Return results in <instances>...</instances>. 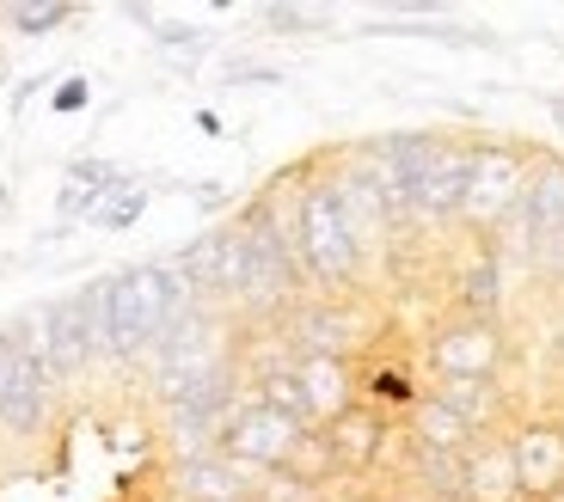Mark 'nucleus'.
<instances>
[{
  "mask_svg": "<svg viewBox=\"0 0 564 502\" xmlns=\"http://www.w3.org/2000/svg\"><path fill=\"white\" fill-rule=\"evenodd\" d=\"M528 172H534V148H522V141H473V172H466V203H460L466 233L497 239L509 209L522 203Z\"/></svg>",
  "mask_w": 564,
  "mask_h": 502,
  "instance_id": "4",
  "label": "nucleus"
},
{
  "mask_svg": "<svg viewBox=\"0 0 564 502\" xmlns=\"http://www.w3.org/2000/svg\"><path fill=\"white\" fill-rule=\"evenodd\" d=\"M546 502H564V490H558V496H546Z\"/></svg>",
  "mask_w": 564,
  "mask_h": 502,
  "instance_id": "34",
  "label": "nucleus"
},
{
  "mask_svg": "<svg viewBox=\"0 0 564 502\" xmlns=\"http://www.w3.org/2000/svg\"><path fill=\"white\" fill-rule=\"evenodd\" d=\"M68 184H86V190H117V184H129V172L111 166V160L80 154V160H68Z\"/></svg>",
  "mask_w": 564,
  "mask_h": 502,
  "instance_id": "24",
  "label": "nucleus"
},
{
  "mask_svg": "<svg viewBox=\"0 0 564 502\" xmlns=\"http://www.w3.org/2000/svg\"><path fill=\"white\" fill-rule=\"evenodd\" d=\"M375 502H417V496H405V490H387V496H375Z\"/></svg>",
  "mask_w": 564,
  "mask_h": 502,
  "instance_id": "31",
  "label": "nucleus"
},
{
  "mask_svg": "<svg viewBox=\"0 0 564 502\" xmlns=\"http://www.w3.org/2000/svg\"><path fill=\"white\" fill-rule=\"evenodd\" d=\"M301 423H289L282 411H270V405H258L252 392L240 399V411H234V423H227V435H221V454L234 466H246V472H282L289 466V454L301 447Z\"/></svg>",
  "mask_w": 564,
  "mask_h": 502,
  "instance_id": "10",
  "label": "nucleus"
},
{
  "mask_svg": "<svg viewBox=\"0 0 564 502\" xmlns=\"http://www.w3.org/2000/svg\"><path fill=\"white\" fill-rule=\"evenodd\" d=\"M191 203H197L203 215H221V209H234V190H227L221 178H203V184H191Z\"/></svg>",
  "mask_w": 564,
  "mask_h": 502,
  "instance_id": "28",
  "label": "nucleus"
},
{
  "mask_svg": "<svg viewBox=\"0 0 564 502\" xmlns=\"http://www.w3.org/2000/svg\"><path fill=\"white\" fill-rule=\"evenodd\" d=\"M7 209H13V196H7V184H0V221H7Z\"/></svg>",
  "mask_w": 564,
  "mask_h": 502,
  "instance_id": "32",
  "label": "nucleus"
},
{
  "mask_svg": "<svg viewBox=\"0 0 564 502\" xmlns=\"http://www.w3.org/2000/svg\"><path fill=\"white\" fill-rule=\"evenodd\" d=\"M0 19H7L19 37H50V31L74 25V19H80V7H68V0H50V7H7Z\"/></svg>",
  "mask_w": 564,
  "mask_h": 502,
  "instance_id": "23",
  "label": "nucleus"
},
{
  "mask_svg": "<svg viewBox=\"0 0 564 502\" xmlns=\"http://www.w3.org/2000/svg\"><path fill=\"white\" fill-rule=\"evenodd\" d=\"M43 86H50V80H43V74H31V80L13 92V111H19V105H31V92H43Z\"/></svg>",
  "mask_w": 564,
  "mask_h": 502,
  "instance_id": "29",
  "label": "nucleus"
},
{
  "mask_svg": "<svg viewBox=\"0 0 564 502\" xmlns=\"http://www.w3.org/2000/svg\"><path fill=\"white\" fill-rule=\"evenodd\" d=\"M503 282H509V258L479 239L473 258L454 270V313H479V319H503Z\"/></svg>",
  "mask_w": 564,
  "mask_h": 502,
  "instance_id": "18",
  "label": "nucleus"
},
{
  "mask_svg": "<svg viewBox=\"0 0 564 502\" xmlns=\"http://www.w3.org/2000/svg\"><path fill=\"white\" fill-rule=\"evenodd\" d=\"M295 380H301V399H307V417L313 429H325L332 417L362 399V380H356V362H325V356H295Z\"/></svg>",
  "mask_w": 564,
  "mask_h": 502,
  "instance_id": "17",
  "label": "nucleus"
},
{
  "mask_svg": "<svg viewBox=\"0 0 564 502\" xmlns=\"http://www.w3.org/2000/svg\"><path fill=\"white\" fill-rule=\"evenodd\" d=\"M399 429H405V441L423 447V454H466V447H473V429H466L448 405H436L430 392H423L417 405L399 417Z\"/></svg>",
  "mask_w": 564,
  "mask_h": 502,
  "instance_id": "19",
  "label": "nucleus"
},
{
  "mask_svg": "<svg viewBox=\"0 0 564 502\" xmlns=\"http://www.w3.org/2000/svg\"><path fill=\"white\" fill-rule=\"evenodd\" d=\"M227 86H282V68H270V62H234Z\"/></svg>",
  "mask_w": 564,
  "mask_h": 502,
  "instance_id": "27",
  "label": "nucleus"
},
{
  "mask_svg": "<svg viewBox=\"0 0 564 502\" xmlns=\"http://www.w3.org/2000/svg\"><path fill=\"white\" fill-rule=\"evenodd\" d=\"M258 478H264V472L234 466L221 447H215V454H197V460H172L166 466L172 502H252L258 496Z\"/></svg>",
  "mask_w": 564,
  "mask_h": 502,
  "instance_id": "14",
  "label": "nucleus"
},
{
  "mask_svg": "<svg viewBox=\"0 0 564 502\" xmlns=\"http://www.w3.org/2000/svg\"><path fill=\"white\" fill-rule=\"evenodd\" d=\"M466 172H473V141H460V135H430V154H423V172H417V221H423V227L460 221Z\"/></svg>",
  "mask_w": 564,
  "mask_h": 502,
  "instance_id": "13",
  "label": "nucleus"
},
{
  "mask_svg": "<svg viewBox=\"0 0 564 502\" xmlns=\"http://www.w3.org/2000/svg\"><path fill=\"white\" fill-rule=\"evenodd\" d=\"M509 454L528 502H546L564 490V411H534L509 423Z\"/></svg>",
  "mask_w": 564,
  "mask_h": 502,
  "instance_id": "12",
  "label": "nucleus"
},
{
  "mask_svg": "<svg viewBox=\"0 0 564 502\" xmlns=\"http://www.w3.org/2000/svg\"><path fill=\"white\" fill-rule=\"evenodd\" d=\"M423 368H430V380H503L509 368L503 319H479V313L436 319L423 337Z\"/></svg>",
  "mask_w": 564,
  "mask_h": 502,
  "instance_id": "5",
  "label": "nucleus"
},
{
  "mask_svg": "<svg viewBox=\"0 0 564 502\" xmlns=\"http://www.w3.org/2000/svg\"><path fill=\"white\" fill-rule=\"evenodd\" d=\"M0 86H7V50H0Z\"/></svg>",
  "mask_w": 564,
  "mask_h": 502,
  "instance_id": "33",
  "label": "nucleus"
},
{
  "mask_svg": "<svg viewBox=\"0 0 564 502\" xmlns=\"http://www.w3.org/2000/svg\"><path fill=\"white\" fill-rule=\"evenodd\" d=\"M172 270L197 288L203 307L234 313L240 307V288H246V233H240V221H221L203 239H191L184 251H172Z\"/></svg>",
  "mask_w": 564,
  "mask_h": 502,
  "instance_id": "8",
  "label": "nucleus"
},
{
  "mask_svg": "<svg viewBox=\"0 0 564 502\" xmlns=\"http://www.w3.org/2000/svg\"><path fill=\"white\" fill-rule=\"evenodd\" d=\"M154 50H160V62H166V68H178V74H197L203 62H209L215 37H209V31L166 25V19H160V31H154Z\"/></svg>",
  "mask_w": 564,
  "mask_h": 502,
  "instance_id": "21",
  "label": "nucleus"
},
{
  "mask_svg": "<svg viewBox=\"0 0 564 502\" xmlns=\"http://www.w3.org/2000/svg\"><path fill=\"white\" fill-rule=\"evenodd\" d=\"M295 258L307 288H319V301H356L368 282V258L356 251L350 227H344V209L332 196V178L325 166H307L295 196Z\"/></svg>",
  "mask_w": 564,
  "mask_h": 502,
  "instance_id": "2",
  "label": "nucleus"
},
{
  "mask_svg": "<svg viewBox=\"0 0 564 502\" xmlns=\"http://www.w3.org/2000/svg\"><path fill=\"white\" fill-rule=\"evenodd\" d=\"M86 105H93V80H86V74H68V80L56 86V92H50V111H86Z\"/></svg>",
  "mask_w": 564,
  "mask_h": 502,
  "instance_id": "26",
  "label": "nucleus"
},
{
  "mask_svg": "<svg viewBox=\"0 0 564 502\" xmlns=\"http://www.w3.org/2000/svg\"><path fill=\"white\" fill-rule=\"evenodd\" d=\"M264 19L270 31H325L332 25V13H319V7H264Z\"/></svg>",
  "mask_w": 564,
  "mask_h": 502,
  "instance_id": "25",
  "label": "nucleus"
},
{
  "mask_svg": "<svg viewBox=\"0 0 564 502\" xmlns=\"http://www.w3.org/2000/svg\"><path fill=\"white\" fill-rule=\"evenodd\" d=\"M252 502H258V496H252Z\"/></svg>",
  "mask_w": 564,
  "mask_h": 502,
  "instance_id": "35",
  "label": "nucleus"
},
{
  "mask_svg": "<svg viewBox=\"0 0 564 502\" xmlns=\"http://www.w3.org/2000/svg\"><path fill=\"white\" fill-rule=\"evenodd\" d=\"M546 111H552V123L564 129V98H546Z\"/></svg>",
  "mask_w": 564,
  "mask_h": 502,
  "instance_id": "30",
  "label": "nucleus"
},
{
  "mask_svg": "<svg viewBox=\"0 0 564 502\" xmlns=\"http://www.w3.org/2000/svg\"><path fill=\"white\" fill-rule=\"evenodd\" d=\"M423 154H430V129H393V135L356 141L350 154H344L368 178V190L381 196V209L393 215L399 233L417 221V172H423Z\"/></svg>",
  "mask_w": 564,
  "mask_h": 502,
  "instance_id": "6",
  "label": "nucleus"
},
{
  "mask_svg": "<svg viewBox=\"0 0 564 502\" xmlns=\"http://www.w3.org/2000/svg\"><path fill=\"white\" fill-rule=\"evenodd\" d=\"M356 380H362V405H375L381 417L387 411L405 417V411L423 399V380L411 374V368H356Z\"/></svg>",
  "mask_w": 564,
  "mask_h": 502,
  "instance_id": "20",
  "label": "nucleus"
},
{
  "mask_svg": "<svg viewBox=\"0 0 564 502\" xmlns=\"http://www.w3.org/2000/svg\"><path fill=\"white\" fill-rule=\"evenodd\" d=\"M423 392H430L436 405H448L473 435H497V429L516 423V405H509L503 380H423Z\"/></svg>",
  "mask_w": 564,
  "mask_h": 502,
  "instance_id": "15",
  "label": "nucleus"
},
{
  "mask_svg": "<svg viewBox=\"0 0 564 502\" xmlns=\"http://www.w3.org/2000/svg\"><path fill=\"white\" fill-rule=\"evenodd\" d=\"M141 209H148V184L129 178V184H117V190H99V203H93V215H86V221L105 227V233H123V227L141 221Z\"/></svg>",
  "mask_w": 564,
  "mask_h": 502,
  "instance_id": "22",
  "label": "nucleus"
},
{
  "mask_svg": "<svg viewBox=\"0 0 564 502\" xmlns=\"http://www.w3.org/2000/svg\"><path fill=\"white\" fill-rule=\"evenodd\" d=\"M289 356H325V362H356L368 349V319L356 301H301L276 325Z\"/></svg>",
  "mask_w": 564,
  "mask_h": 502,
  "instance_id": "9",
  "label": "nucleus"
},
{
  "mask_svg": "<svg viewBox=\"0 0 564 502\" xmlns=\"http://www.w3.org/2000/svg\"><path fill=\"white\" fill-rule=\"evenodd\" d=\"M325 447H332V460H338V478H368L381 472L387 460H393V447H405V429H399L393 417H381L375 405H362L356 399L344 417L325 423Z\"/></svg>",
  "mask_w": 564,
  "mask_h": 502,
  "instance_id": "11",
  "label": "nucleus"
},
{
  "mask_svg": "<svg viewBox=\"0 0 564 502\" xmlns=\"http://www.w3.org/2000/svg\"><path fill=\"white\" fill-rule=\"evenodd\" d=\"M466 460V502H528L522 478H516V454H509V429L473 435Z\"/></svg>",
  "mask_w": 564,
  "mask_h": 502,
  "instance_id": "16",
  "label": "nucleus"
},
{
  "mask_svg": "<svg viewBox=\"0 0 564 502\" xmlns=\"http://www.w3.org/2000/svg\"><path fill=\"white\" fill-rule=\"evenodd\" d=\"M564 239V154H534V172L522 184V203L509 209V221L497 227L491 245L516 251V258H540L546 245Z\"/></svg>",
  "mask_w": 564,
  "mask_h": 502,
  "instance_id": "7",
  "label": "nucleus"
},
{
  "mask_svg": "<svg viewBox=\"0 0 564 502\" xmlns=\"http://www.w3.org/2000/svg\"><path fill=\"white\" fill-rule=\"evenodd\" d=\"M197 307V288L172 270V258H141V264L111 270V349H105V362L141 368L148 349Z\"/></svg>",
  "mask_w": 564,
  "mask_h": 502,
  "instance_id": "1",
  "label": "nucleus"
},
{
  "mask_svg": "<svg viewBox=\"0 0 564 502\" xmlns=\"http://www.w3.org/2000/svg\"><path fill=\"white\" fill-rule=\"evenodd\" d=\"M234 325H240L234 313L197 307V313H184V319L172 325L154 349H148L141 374H148V386H154L160 405H172V399L209 386V380H221V374H240V343H234Z\"/></svg>",
  "mask_w": 564,
  "mask_h": 502,
  "instance_id": "3",
  "label": "nucleus"
}]
</instances>
